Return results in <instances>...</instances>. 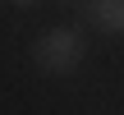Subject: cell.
I'll use <instances>...</instances> for the list:
<instances>
[{
	"label": "cell",
	"mask_w": 124,
	"mask_h": 115,
	"mask_svg": "<svg viewBox=\"0 0 124 115\" xmlns=\"http://www.w3.org/2000/svg\"><path fill=\"white\" fill-rule=\"evenodd\" d=\"M83 55H87V41H83L78 28H51V32L32 46V60H37V69H46V74H74V69L83 65Z\"/></svg>",
	"instance_id": "cell-1"
},
{
	"label": "cell",
	"mask_w": 124,
	"mask_h": 115,
	"mask_svg": "<svg viewBox=\"0 0 124 115\" xmlns=\"http://www.w3.org/2000/svg\"><path fill=\"white\" fill-rule=\"evenodd\" d=\"M83 9L101 32H120L124 37V0H83Z\"/></svg>",
	"instance_id": "cell-2"
},
{
	"label": "cell",
	"mask_w": 124,
	"mask_h": 115,
	"mask_svg": "<svg viewBox=\"0 0 124 115\" xmlns=\"http://www.w3.org/2000/svg\"><path fill=\"white\" fill-rule=\"evenodd\" d=\"M9 5H18V9H28V5H37V0H9Z\"/></svg>",
	"instance_id": "cell-3"
},
{
	"label": "cell",
	"mask_w": 124,
	"mask_h": 115,
	"mask_svg": "<svg viewBox=\"0 0 124 115\" xmlns=\"http://www.w3.org/2000/svg\"><path fill=\"white\" fill-rule=\"evenodd\" d=\"M60 5H83V0H60Z\"/></svg>",
	"instance_id": "cell-4"
}]
</instances>
